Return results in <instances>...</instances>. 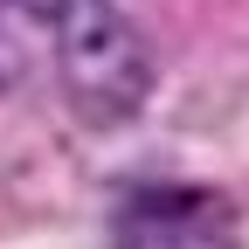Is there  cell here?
Here are the masks:
<instances>
[{"mask_svg":"<svg viewBox=\"0 0 249 249\" xmlns=\"http://www.w3.org/2000/svg\"><path fill=\"white\" fill-rule=\"evenodd\" d=\"M14 7H28V14H42V21H49V14H55V0H14Z\"/></svg>","mask_w":249,"mask_h":249,"instance_id":"7a4b0ae2","label":"cell"},{"mask_svg":"<svg viewBox=\"0 0 249 249\" xmlns=\"http://www.w3.org/2000/svg\"><path fill=\"white\" fill-rule=\"evenodd\" d=\"M55 70H62V90L70 104L90 118V124H118L145 104L152 90V55L139 42V28L124 21L111 0H55Z\"/></svg>","mask_w":249,"mask_h":249,"instance_id":"6da1fadb","label":"cell"}]
</instances>
